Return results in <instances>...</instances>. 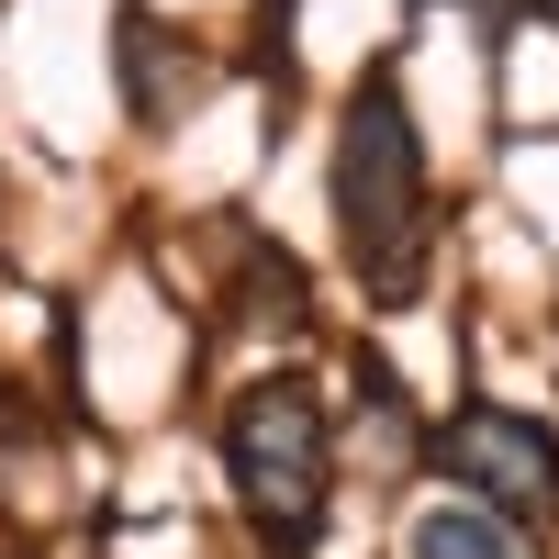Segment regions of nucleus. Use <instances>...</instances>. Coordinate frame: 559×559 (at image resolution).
<instances>
[{"instance_id": "f257e3e1", "label": "nucleus", "mask_w": 559, "mask_h": 559, "mask_svg": "<svg viewBox=\"0 0 559 559\" xmlns=\"http://www.w3.org/2000/svg\"><path fill=\"white\" fill-rule=\"evenodd\" d=\"M324 202H336V247L358 269L369 302H414L426 292V236H437V191H426V134L392 68H369L336 112V168H324Z\"/></svg>"}, {"instance_id": "f03ea898", "label": "nucleus", "mask_w": 559, "mask_h": 559, "mask_svg": "<svg viewBox=\"0 0 559 559\" xmlns=\"http://www.w3.org/2000/svg\"><path fill=\"white\" fill-rule=\"evenodd\" d=\"M224 481H236L269 559H313L324 503H336V426H324V392L302 369H269L224 403Z\"/></svg>"}, {"instance_id": "7ed1b4c3", "label": "nucleus", "mask_w": 559, "mask_h": 559, "mask_svg": "<svg viewBox=\"0 0 559 559\" xmlns=\"http://www.w3.org/2000/svg\"><path fill=\"white\" fill-rule=\"evenodd\" d=\"M437 471L492 503L503 526H548L559 515V437L537 426V414H503V403H459L437 426Z\"/></svg>"}, {"instance_id": "20e7f679", "label": "nucleus", "mask_w": 559, "mask_h": 559, "mask_svg": "<svg viewBox=\"0 0 559 559\" xmlns=\"http://www.w3.org/2000/svg\"><path fill=\"white\" fill-rule=\"evenodd\" d=\"M403 548H414V559H537V548H526V526H503L492 503H471V492L426 503V515L403 526Z\"/></svg>"}, {"instance_id": "39448f33", "label": "nucleus", "mask_w": 559, "mask_h": 559, "mask_svg": "<svg viewBox=\"0 0 559 559\" xmlns=\"http://www.w3.org/2000/svg\"><path fill=\"white\" fill-rule=\"evenodd\" d=\"M526 12H537V23H559V0H526Z\"/></svg>"}]
</instances>
